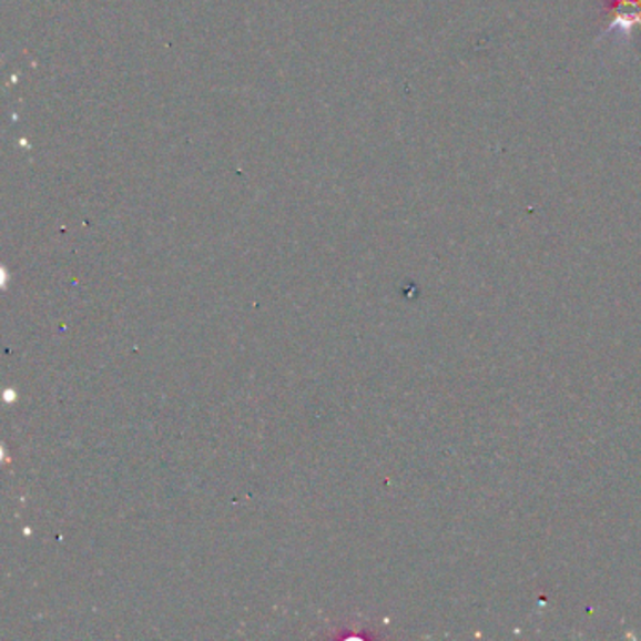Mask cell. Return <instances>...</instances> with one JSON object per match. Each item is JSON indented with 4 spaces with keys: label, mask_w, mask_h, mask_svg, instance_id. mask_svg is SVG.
Wrapping results in <instances>:
<instances>
[{
    "label": "cell",
    "mask_w": 641,
    "mask_h": 641,
    "mask_svg": "<svg viewBox=\"0 0 641 641\" xmlns=\"http://www.w3.org/2000/svg\"><path fill=\"white\" fill-rule=\"evenodd\" d=\"M608 16L610 23L606 31H619L630 37L634 29H641V0H611Z\"/></svg>",
    "instance_id": "6da1fadb"
}]
</instances>
